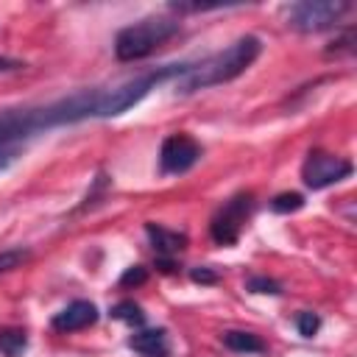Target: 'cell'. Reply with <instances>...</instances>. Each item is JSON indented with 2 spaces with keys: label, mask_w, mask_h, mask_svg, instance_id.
<instances>
[{
  "label": "cell",
  "mask_w": 357,
  "mask_h": 357,
  "mask_svg": "<svg viewBox=\"0 0 357 357\" xmlns=\"http://www.w3.org/2000/svg\"><path fill=\"white\" fill-rule=\"evenodd\" d=\"M181 31L178 20L170 17H148L139 20L128 28H123L114 36V56L120 61H139L145 56H151L159 45H165L167 39H173Z\"/></svg>",
  "instance_id": "cell-2"
},
{
  "label": "cell",
  "mask_w": 357,
  "mask_h": 357,
  "mask_svg": "<svg viewBox=\"0 0 357 357\" xmlns=\"http://www.w3.org/2000/svg\"><path fill=\"white\" fill-rule=\"evenodd\" d=\"M109 315L117 318V321H126V324H131V326H142V324H145V312H142L139 304H134V301H120V304H114Z\"/></svg>",
  "instance_id": "cell-12"
},
{
  "label": "cell",
  "mask_w": 357,
  "mask_h": 357,
  "mask_svg": "<svg viewBox=\"0 0 357 357\" xmlns=\"http://www.w3.org/2000/svg\"><path fill=\"white\" fill-rule=\"evenodd\" d=\"M262 50V42L257 36H240L237 42H231L226 50H218L206 59H201L198 64H187L184 73L176 78V92L178 95H190L215 84H226L231 78H237L240 73H245V67H251L257 61Z\"/></svg>",
  "instance_id": "cell-1"
},
{
  "label": "cell",
  "mask_w": 357,
  "mask_h": 357,
  "mask_svg": "<svg viewBox=\"0 0 357 357\" xmlns=\"http://www.w3.org/2000/svg\"><path fill=\"white\" fill-rule=\"evenodd\" d=\"M296 326H298V335L312 337V335L318 332V326H321V318H318L315 312H298V315H296Z\"/></svg>",
  "instance_id": "cell-17"
},
{
  "label": "cell",
  "mask_w": 357,
  "mask_h": 357,
  "mask_svg": "<svg viewBox=\"0 0 357 357\" xmlns=\"http://www.w3.org/2000/svg\"><path fill=\"white\" fill-rule=\"evenodd\" d=\"M351 8L346 0H304L287 8V25L298 33H318L340 22V17Z\"/></svg>",
  "instance_id": "cell-3"
},
{
  "label": "cell",
  "mask_w": 357,
  "mask_h": 357,
  "mask_svg": "<svg viewBox=\"0 0 357 357\" xmlns=\"http://www.w3.org/2000/svg\"><path fill=\"white\" fill-rule=\"evenodd\" d=\"M128 346H131L137 354H142V357H167V354H170L165 329H142V332H137V335L128 340Z\"/></svg>",
  "instance_id": "cell-9"
},
{
  "label": "cell",
  "mask_w": 357,
  "mask_h": 357,
  "mask_svg": "<svg viewBox=\"0 0 357 357\" xmlns=\"http://www.w3.org/2000/svg\"><path fill=\"white\" fill-rule=\"evenodd\" d=\"M25 67L20 59H8V56H0V73H11V70H20Z\"/></svg>",
  "instance_id": "cell-21"
},
{
  "label": "cell",
  "mask_w": 357,
  "mask_h": 357,
  "mask_svg": "<svg viewBox=\"0 0 357 357\" xmlns=\"http://www.w3.org/2000/svg\"><path fill=\"white\" fill-rule=\"evenodd\" d=\"M251 209H254V195H251V192H237V195H231V198L215 212V218H212V223H209L212 240H215L218 245H231V243H237V237H240V231H243V226H245Z\"/></svg>",
  "instance_id": "cell-4"
},
{
  "label": "cell",
  "mask_w": 357,
  "mask_h": 357,
  "mask_svg": "<svg viewBox=\"0 0 357 357\" xmlns=\"http://www.w3.org/2000/svg\"><path fill=\"white\" fill-rule=\"evenodd\" d=\"M304 206V195L301 192H279L273 201H271V209L279 212V215H287V212H296Z\"/></svg>",
  "instance_id": "cell-14"
},
{
  "label": "cell",
  "mask_w": 357,
  "mask_h": 357,
  "mask_svg": "<svg viewBox=\"0 0 357 357\" xmlns=\"http://www.w3.org/2000/svg\"><path fill=\"white\" fill-rule=\"evenodd\" d=\"M28 349V335L20 326H6L0 329V354L3 357H20Z\"/></svg>",
  "instance_id": "cell-11"
},
{
  "label": "cell",
  "mask_w": 357,
  "mask_h": 357,
  "mask_svg": "<svg viewBox=\"0 0 357 357\" xmlns=\"http://www.w3.org/2000/svg\"><path fill=\"white\" fill-rule=\"evenodd\" d=\"M223 346L231 349V351H240V354H259V351H265V340L259 335L240 332V329L223 332Z\"/></svg>",
  "instance_id": "cell-10"
},
{
  "label": "cell",
  "mask_w": 357,
  "mask_h": 357,
  "mask_svg": "<svg viewBox=\"0 0 357 357\" xmlns=\"http://www.w3.org/2000/svg\"><path fill=\"white\" fill-rule=\"evenodd\" d=\"M20 153H22V145H0V170H6Z\"/></svg>",
  "instance_id": "cell-19"
},
{
  "label": "cell",
  "mask_w": 357,
  "mask_h": 357,
  "mask_svg": "<svg viewBox=\"0 0 357 357\" xmlns=\"http://www.w3.org/2000/svg\"><path fill=\"white\" fill-rule=\"evenodd\" d=\"M201 159V145L190 134H170L159 148L162 173H187Z\"/></svg>",
  "instance_id": "cell-6"
},
{
  "label": "cell",
  "mask_w": 357,
  "mask_h": 357,
  "mask_svg": "<svg viewBox=\"0 0 357 357\" xmlns=\"http://www.w3.org/2000/svg\"><path fill=\"white\" fill-rule=\"evenodd\" d=\"M145 234L151 237V243H153L159 257H173L187 245V234L184 231H170V229H165L159 223H145Z\"/></svg>",
  "instance_id": "cell-8"
},
{
  "label": "cell",
  "mask_w": 357,
  "mask_h": 357,
  "mask_svg": "<svg viewBox=\"0 0 357 357\" xmlns=\"http://www.w3.org/2000/svg\"><path fill=\"white\" fill-rule=\"evenodd\" d=\"M245 287H248L251 293H268V296H279V293H282L279 282H273V279H268V276H251V279L245 282Z\"/></svg>",
  "instance_id": "cell-16"
},
{
  "label": "cell",
  "mask_w": 357,
  "mask_h": 357,
  "mask_svg": "<svg viewBox=\"0 0 357 357\" xmlns=\"http://www.w3.org/2000/svg\"><path fill=\"white\" fill-rule=\"evenodd\" d=\"M351 176V162L335 153H324V151H312L304 165H301V178L310 190H324L337 184L340 178Z\"/></svg>",
  "instance_id": "cell-5"
},
{
  "label": "cell",
  "mask_w": 357,
  "mask_h": 357,
  "mask_svg": "<svg viewBox=\"0 0 357 357\" xmlns=\"http://www.w3.org/2000/svg\"><path fill=\"white\" fill-rule=\"evenodd\" d=\"M28 259H31V248H6V251H0V276L14 271V268H22Z\"/></svg>",
  "instance_id": "cell-13"
},
{
  "label": "cell",
  "mask_w": 357,
  "mask_h": 357,
  "mask_svg": "<svg viewBox=\"0 0 357 357\" xmlns=\"http://www.w3.org/2000/svg\"><path fill=\"white\" fill-rule=\"evenodd\" d=\"M354 50V28H346L329 47H326V56H340V53H351Z\"/></svg>",
  "instance_id": "cell-15"
},
{
  "label": "cell",
  "mask_w": 357,
  "mask_h": 357,
  "mask_svg": "<svg viewBox=\"0 0 357 357\" xmlns=\"http://www.w3.org/2000/svg\"><path fill=\"white\" fill-rule=\"evenodd\" d=\"M145 279H148V268L131 265V268H126V273L120 276V287H137V284H142Z\"/></svg>",
  "instance_id": "cell-18"
},
{
  "label": "cell",
  "mask_w": 357,
  "mask_h": 357,
  "mask_svg": "<svg viewBox=\"0 0 357 357\" xmlns=\"http://www.w3.org/2000/svg\"><path fill=\"white\" fill-rule=\"evenodd\" d=\"M98 321V307L86 298H75L70 301L64 310H59L50 321V326L56 332H78V329H86Z\"/></svg>",
  "instance_id": "cell-7"
},
{
  "label": "cell",
  "mask_w": 357,
  "mask_h": 357,
  "mask_svg": "<svg viewBox=\"0 0 357 357\" xmlns=\"http://www.w3.org/2000/svg\"><path fill=\"white\" fill-rule=\"evenodd\" d=\"M190 276H192V282H201V284H212V282H218V273H215L212 268H192Z\"/></svg>",
  "instance_id": "cell-20"
}]
</instances>
